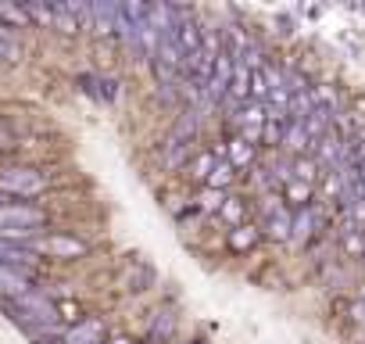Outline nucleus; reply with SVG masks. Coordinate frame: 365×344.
Returning <instances> with one entry per match:
<instances>
[{
  "mask_svg": "<svg viewBox=\"0 0 365 344\" xmlns=\"http://www.w3.org/2000/svg\"><path fill=\"white\" fill-rule=\"evenodd\" d=\"M47 191V176L33 165H11V168H0V194L4 198H40Z\"/></svg>",
  "mask_w": 365,
  "mask_h": 344,
  "instance_id": "1",
  "label": "nucleus"
},
{
  "mask_svg": "<svg viewBox=\"0 0 365 344\" xmlns=\"http://www.w3.org/2000/svg\"><path fill=\"white\" fill-rule=\"evenodd\" d=\"M47 223L43 208H36L33 201H8L0 208V226L4 230H22V233H36Z\"/></svg>",
  "mask_w": 365,
  "mask_h": 344,
  "instance_id": "2",
  "label": "nucleus"
},
{
  "mask_svg": "<svg viewBox=\"0 0 365 344\" xmlns=\"http://www.w3.org/2000/svg\"><path fill=\"white\" fill-rule=\"evenodd\" d=\"M33 251H43L51 258H83L90 248L79 241V237H68V233H51L43 241H33Z\"/></svg>",
  "mask_w": 365,
  "mask_h": 344,
  "instance_id": "3",
  "label": "nucleus"
},
{
  "mask_svg": "<svg viewBox=\"0 0 365 344\" xmlns=\"http://www.w3.org/2000/svg\"><path fill=\"white\" fill-rule=\"evenodd\" d=\"M319 226H322V208H315V205L297 208V212H294V226H290V244H294V248H304V244L315 237Z\"/></svg>",
  "mask_w": 365,
  "mask_h": 344,
  "instance_id": "4",
  "label": "nucleus"
},
{
  "mask_svg": "<svg viewBox=\"0 0 365 344\" xmlns=\"http://www.w3.org/2000/svg\"><path fill=\"white\" fill-rule=\"evenodd\" d=\"M65 344H104V323L97 315H83L76 326H68L61 333Z\"/></svg>",
  "mask_w": 365,
  "mask_h": 344,
  "instance_id": "5",
  "label": "nucleus"
},
{
  "mask_svg": "<svg viewBox=\"0 0 365 344\" xmlns=\"http://www.w3.org/2000/svg\"><path fill=\"white\" fill-rule=\"evenodd\" d=\"M154 283V269L147 265V262H133V265H125L122 273H118V280H115V287L118 290H147Z\"/></svg>",
  "mask_w": 365,
  "mask_h": 344,
  "instance_id": "6",
  "label": "nucleus"
},
{
  "mask_svg": "<svg viewBox=\"0 0 365 344\" xmlns=\"http://www.w3.org/2000/svg\"><path fill=\"white\" fill-rule=\"evenodd\" d=\"M201 133V111L197 108H182L175 126H172V143H194V136Z\"/></svg>",
  "mask_w": 365,
  "mask_h": 344,
  "instance_id": "7",
  "label": "nucleus"
},
{
  "mask_svg": "<svg viewBox=\"0 0 365 344\" xmlns=\"http://www.w3.org/2000/svg\"><path fill=\"white\" fill-rule=\"evenodd\" d=\"M175 326H179L175 308H158L154 319H150V330H147V344H165V340H172Z\"/></svg>",
  "mask_w": 365,
  "mask_h": 344,
  "instance_id": "8",
  "label": "nucleus"
},
{
  "mask_svg": "<svg viewBox=\"0 0 365 344\" xmlns=\"http://www.w3.org/2000/svg\"><path fill=\"white\" fill-rule=\"evenodd\" d=\"M118 15H122V4L97 0V4H93V33H97V36H111L115 26H118Z\"/></svg>",
  "mask_w": 365,
  "mask_h": 344,
  "instance_id": "9",
  "label": "nucleus"
},
{
  "mask_svg": "<svg viewBox=\"0 0 365 344\" xmlns=\"http://www.w3.org/2000/svg\"><path fill=\"white\" fill-rule=\"evenodd\" d=\"M283 147H287V154H290V158H301L304 151H312V140H308V133H304V122H294V118H287Z\"/></svg>",
  "mask_w": 365,
  "mask_h": 344,
  "instance_id": "10",
  "label": "nucleus"
},
{
  "mask_svg": "<svg viewBox=\"0 0 365 344\" xmlns=\"http://www.w3.org/2000/svg\"><path fill=\"white\" fill-rule=\"evenodd\" d=\"M290 226H294V216H290V208L283 205V208H276V212L265 219L262 233H265L269 241H290Z\"/></svg>",
  "mask_w": 365,
  "mask_h": 344,
  "instance_id": "11",
  "label": "nucleus"
},
{
  "mask_svg": "<svg viewBox=\"0 0 365 344\" xmlns=\"http://www.w3.org/2000/svg\"><path fill=\"white\" fill-rule=\"evenodd\" d=\"M0 265H36V251L33 248H22V244H8L0 241Z\"/></svg>",
  "mask_w": 365,
  "mask_h": 344,
  "instance_id": "12",
  "label": "nucleus"
},
{
  "mask_svg": "<svg viewBox=\"0 0 365 344\" xmlns=\"http://www.w3.org/2000/svg\"><path fill=\"white\" fill-rule=\"evenodd\" d=\"M333 129V111H326V108H315L308 118H304V133H308V140H312V147L326 136Z\"/></svg>",
  "mask_w": 365,
  "mask_h": 344,
  "instance_id": "13",
  "label": "nucleus"
},
{
  "mask_svg": "<svg viewBox=\"0 0 365 344\" xmlns=\"http://www.w3.org/2000/svg\"><path fill=\"white\" fill-rule=\"evenodd\" d=\"M226 161H230L233 168H247V165L255 161V143H247L244 136H233L230 147H226Z\"/></svg>",
  "mask_w": 365,
  "mask_h": 344,
  "instance_id": "14",
  "label": "nucleus"
},
{
  "mask_svg": "<svg viewBox=\"0 0 365 344\" xmlns=\"http://www.w3.org/2000/svg\"><path fill=\"white\" fill-rule=\"evenodd\" d=\"M258 241H262V230H258V226H251V223H244V226L230 230V248H233V251H251Z\"/></svg>",
  "mask_w": 365,
  "mask_h": 344,
  "instance_id": "15",
  "label": "nucleus"
},
{
  "mask_svg": "<svg viewBox=\"0 0 365 344\" xmlns=\"http://www.w3.org/2000/svg\"><path fill=\"white\" fill-rule=\"evenodd\" d=\"M212 168H215V154H212V151H205V154H197V158H190V161H187V176H190V180H197V183H208Z\"/></svg>",
  "mask_w": 365,
  "mask_h": 344,
  "instance_id": "16",
  "label": "nucleus"
},
{
  "mask_svg": "<svg viewBox=\"0 0 365 344\" xmlns=\"http://www.w3.org/2000/svg\"><path fill=\"white\" fill-rule=\"evenodd\" d=\"M319 176H326L322 172V165L308 154V158H294V180H301V183H315Z\"/></svg>",
  "mask_w": 365,
  "mask_h": 344,
  "instance_id": "17",
  "label": "nucleus"
},
{
  "mask_svg": "<svg viewBox=\"0 0 365 344\" xmlns=\"http://www.w3.org/2000/svg\"><path fill=\"white\" fill-rule=\"evenodd\" d=\"M190 158V143H165V154H161V165L168 168V172H175V168H182V161Z\"/></svg>",
  "mask_w": 365,
  "mask_h": 344,
  "instance_id": "18",
  "label": "nucleus"
},
{
  "mask_svg": "<svg viewBox=\"0 0 365 344\" xmlns=\"http://www.w3.org/2000/svg\"><path fill=\"white\" fill-rule=\"evenodd\" d=\"M233 180H237V168H233L230 161H215V168H212V176H208L205 187H212V191H226Z\"/></svg>",
  "mask_w": 365,
  "mask_h": 344,
  "instance_id": "19",
  "label": "nucleus"
},
{
  "mask_svg": "<svg viewBox=\"0 0 365 344\" xmlns=\"http://www.w3.org/2000/svg\"><path fill=\"white\" fill-rule=\"evenodd\" d=\"M283 133H287V118H269L262 126V143L265 147H283Z\"/></svg>",
  "mask_w": 365,
  "mask_h": 344,
  "instance_id": "20",
  "label": "nucleus"
},
{
  "mask_svg": "<svg viewBox=\"0 0 365 344\" xmlns=\"http://www.w3.org/2000/svg\"><path fill=\"white\" fill-rule=\"evenodd\" d=\"M283 198H287L290 205H297V208H304V205L312 201V183H301V180H290V183L283 187Z\"/></svg>",
  "mask_w": 365,
  "mask_h": 344,
  "instance_id": "21",
  "label": "nucleus"
},
{
  "mask_svg": "<svg viewBox=\"0 0 365 344\" xmlns=\"http://www.w3.org/2000/svg\"><path fill=\"white\" fill-rule=\"evenodd\" d=\"M194 205H197L201 212H222V205H226V194H222V191H212V187H205V191L194 198Z\"/></svg>",
  "mask_w": 365,
  "mask_h": 344,
  "instance_id": "22",
  "label": "nucleus"
},
{
  "mask_svg": "<svg viewBox=\"0 0 365 344\" xmlns=\"http://www.w3.org/2000/svg\"><path fill=\"white\" fill-rule=\"evenodd\" d=\"M244 212H247V208H244V201H240V198H226V205H222V212H219V216H222L226 223H233V230H237V226H244V223H240V219H244Z\"/></svg>",
  "mask_w": 365,
  "mask_h": 344,
  "instance_id": "23",
  "label": "nucleus"
},
{
  "mask_svg": "<svg viewBox=\"0 0 365 344\" xmlns=\"http://www.w3.org/2000/svg\"><path fill=\"white\" fill-rule=\"evenodd\" d=\"M251 97H255V101H265V97H269V83H265V72H262V69L251 72Z\"/></svg>",
  "mask_w": 365,
  "mask_h": 344,
  "instance_id": "24",
  "label": "nucleus"
},
{
  "mask_svg": "<svg viewBox=\"0 0 365 344\" xmlns=\"http://www.w3.org/2000/svg\"><path fill=\"white\" fill-rule=\"evenodd\" d=\"M347 143H351V161L361 168V165H365V133H358V136L347 140Z\"/></svg>",
  "mask_w": 365,
  "mask_h": 344,
  "instance_id": "25",
  "label": "nucleus"
},
{
  "mask_svg": "<svg viewBox=\"0 0 365 344\" xmlns=\"http://www.w3.org/2000/svg\"><path fill=\"white\" fill-rule=\"evenodd\" d=\"M19 58H22L19 44H8V40H0V61H19Z\"/></svg>",
  "mask_w": 365,
  "mask_h": 344,
  "instance_id": "26",
  "label": "nucleus"
},
{
  "mask_svg": "<svg viewBox=\"0 0 365 344\" xmlns=\"http://www.w3.org/2000/svg\"><path fill=\"white\" fill-rule=\"evenodd\" d=\"M8 147H15V136L8 126H0V151H8Z\"/></svg>",
  "mask_w": 365,
  "mask_h": 344,
  "instance_id": "27",
  "label": "nucleus"
},
{
  "mask_svg": "<svg viewBox=\"0 0 365 344\" xmlns=\"http://www.w3.org/2000/svg\"><path fill=\"white\" fill-rule=\"evenodd\" d=\"M111 344H133V340H125V337H115V340H111Z\"/></svg>",
  "mask_w": 365,
  "mask_h": 344,
  "instance_id": "28",
  "label": "nucleus"
},
{
  "mask_svg": "<svg viewBox=\"0 0 365 344\" xmlns=\"http://www.w3.org/2000/svg\"><path fill=\"white\" fill-rule=\"evenodd\" d=\"M4 205H8V198H4V194H0V208H4Z\"/></svg>",
  "mask_w": 365,
  "mask_h": 344,
  "instance_id": "29",
  "label": "nucleus"
},
{
  "mask_svg": "<svg viewBox=\"0 0 365 344\" xmlns=\"http://www.w3.org/2000/svg\"><path fill=\"white\" fill-rule=\"evenodd\" d=\"M361 298H365V290H361Z\"/></svg>",
  "mask_w": 365,
  "mask_h": 344,
  "instance_id": "30",
  "label": "nucleus"
}]
</instances>
